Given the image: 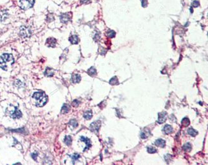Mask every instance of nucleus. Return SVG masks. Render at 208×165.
Instances as JSON below:
<instances>
[{"label": "nucleus", "mask_w": 208, "mask_h": 165, "mask_svg": "<svg viewBox=\"0 0 208 165\" xmlns=\"http://www.w3.org/2000/svg\"><path fill=\"white\" fill-rule=\"evenodd\" d=\"M14 63V58L11 54L5 53L0 56V67L4 70H7L8 65Z\"/></svg>", "instance_id": "obj_1"}, {"label": "nucleus", "mask_w": 208, "mask_h": 165, "mask_svg": "<svg viewBox=\"0 0 208 165\" xmlns=\"http://www.w3.org/2000/svg\"><path fill=\"white\" fill-rule=\"evenodd\" d=\"M32 97L36 101V106L37 107H42L46 104L48 100V96L44 92H35Z\"/></svg>", "instance_id": "obj_2"}, {"label": "nucleus", "mask_w": 208, "mask_h": 165, "mask_svg": "<svg viewBox=\"0 0 208 165\" xmlns=\"http://www.w3.org/2000/svg\"><path fill=\"white\" fill-rule=\"evenodd\" d=\"M35 0H20V5L22 9L24 10L30 9L33 7Z\"/></svg>", "instance_id": "obj_3"}, {"label": "nucleus", "mask_w": 208, "mask_h": 165, "mask_svg": "<svg viewBox=\"0 0 208 165\" xmlns=\"http://www.w3.org/2000/svg\"><path fill=\"white\" fill-rule=\"evenodd\" d=\"M101 122L100 120H97L90 124L89 128L92 132H98L101 126Z\"/></svg>", "instance_id": "obj_4"}, {"label": "nucleus", "mask_w": 208, "mask_h": 165, "mask_svg": "<svg viewBox=\"0 0 208 165\" xmlns=\"http://www.w3.org/2000/svg\"><path fill=\"white\" fill-rule=\"evenodd\" d=\"M80 140L81 141L85 142V144H86V146H85V148H84L83 152L86 151L87 150H89L90 147L92 146V144H91L90 139L87 137H83V136H82L80 138Z\"/></svg>", "instance_id": "obj_5"}, {"label": "nucleus", "mask_w": 208, "mask_h": 165, "mask_svg": "<svg viewBox=\"0 0 208 165\" xmlns=\"http://www.w3.org/2000/svg\"><path fill=\"white\" fill-rule=\"evenodd\" d=\"M158 115H159L158 119V123L160 124H161L165 122V120L167 119V114L166 112H161V113H159Z\"/></svg>", "instance_id": "obj_6"}, {"label": "nucleus", "mask_w": 208, "mask_h": 165, "mask_svg": "<svg viewBox=\"0 0 208 165\" xmlns=\"http://www.w3.org/2000/svg\"><path fill=\"white\" fill-rule=\"evenodd\" d=\"M22 115V113L20 110H18L17 107H15V110L11 114V117L14 119L20 118Z\"/></svg>", "instance_id": "obj_7"}, {"label": "nucleus", "mask_w": 208, "mask_h": 165, "mask_svg": "<svg viewBox=\"0 0 208 165\" xmlns=\"http://www.w3.org/2000/svg\"><path fill=\"white\" fill-rule=\"evenodd\" d=\"M70 106L69 104H64L62 106L61 111V113L62 114H65L68 113L70 110Z\"/></svg>", "instance_id": "obj_8"}, {"label": "nucleus", "mask_w": 208, "mask_h": 165, "mask_svg": "<svg viewBox=\"0 0 208 165\" xmlns=\"http://www.w3.org/2000/svg\"><path fill=\"white\" fill-rule=\"evenodd\" d=\"M56 40L54 38H49L47 39L46 40V44L48 47H54L55 46L56 44Z\"/></svg>", "instance_id": "obj_9"}, {"label": "nucleus", "mask_w": 208, "mask_h": 165, "mask_svg": "<svg viewBox=\"0 0 208 165\" xmlns=\"http://www.w3.org/2000/svg\"><path fill=\"white\" fill-rule=\"evenodd\" d=\"M71 80L73 83H79L81 80V77L79 74H74L72 76Z\"/></svg>", "instance_id": "obj_10"}, {"label": "nucleus", "mask_w": 208, "mask_h": 165, "mask_svg": "<svg viewBox=\"0 0 208 165\" xmlns=\"http://www.w3.org/2000/svg\"><path fill=\"white\" fill-rule=\"evenodd\" d=\"M155 144L157 147L163 148L165 146V141L161 139H159L156 140Z\"/></svg>", "instance_id": "obj_11"}, {"label": "nucleus", "mask_w": 208, "mask_h": 165, "mask_svg": "<svg viewBox=\"0 0 208 165\" xmlns=\"http://www.w3.org/2000/svg\"><path fill=\"white\" fill-rule=\"evenodd\" d=\"M163 132L165 134H169L172 133L173 131V128L170 125L166 124L165 126H164L163 129Z\"/></svg>", "instance_id": "obj_12"}, {"label": "nucleus", "mask_w": 208, "mask_h": 165, "mask_svg": "<svg viewBox=\"0 0 208 165\" xmlns=\"http://www.w3.org/2000/svg\"><path fill=\"white\" fill-rule=\"evenodd\" d=\"M60 20L63 23H66L70 20V16L68 14H62L60 17Z\"/></svg>", "instance_id": "obj_13"}, {"label": "nucleus", "mask_w": 208, "mask_h": 165, "mask_svg": "<svg viewBox=\"0 0 208 165\" xmlns=\"http://www.w3.org/2000/svg\"><path fill=\"white\" fill-rule=\"evenodd\" d=\"M92 116H93L92 112L91 111H86L83 115V117L86 120H89L91 119V118H92Z\"/></svg>", "instance_id": "obj_14"}, {"label": "nucleus", "mask_w": 208, "mask_h": 165, "mask_svg": "<svg viewBox=\"0 0 208 165\" xmlns=\"http://www.w3.org/2000/svg\"><path fill=\"white\" fill-rule=\"evenodd\" d=\"M64 142L67 146H70L72 143V139L70 135L66 136L64 139Z\"/></svg>", "instance_id": "obj_15"}, {"label": "nucleus", "mask_w": 208, "mask_h": 165, "mask_svg": "<svg viewBox=\"0 0 208 165\" xmlns=\"http://www.w3.org/2000/svg\"><path fill=\"white\" fill-rule=\"evenodd\" d=\"M78 40H79V38H78V36L76 35L74 36H72L69 38V40L70 41L72 44H76L78 43Z\"/></svg>", "instance_id": "obj_16"}, {"label": "nucleus", "mask_w": 208, "mask_h": 165, "mask_svg": "<svg viewBox=\"0 0 208 165\" xmlns=\"http://www.w3.org/2000/svg\"><path fill=\"white\" fill-rule=\"evenodd\" d=\"M44 74L45 75L48 76V77H50L52 76L54 74L53 69H50V68H47L46 70L44 72Z\"/></svg>", "instance_id": "obj_17"}, {"label": "nucleus", "mask_w": 208, "mask_h": 165, "mask_svg": "<svg viewBox=\"0 0 208 165\" xmlns=\"http://www.w3.org/2000/svg\"><path fill=\"white\" fill-rule=\"evenodd\" d=\"M188 133L192 137H195L198 134V132L192 128H189L188 130Z\"/></svg>", "instance_id": "obj_18"}, {"label": "nucleus", "mask_w": 208, "mask_h": 165, "mask_svg": "<svg viewBox=\"0 0 208 165\" xmlns=\"http://www.w3.org/2000/svg\"><path fill=\"white\" fill-rule=\"evenodd\" d=\"M88 74L90 76H93L95 75L96 74V70L95 68L93 67H91L89 69H88L87 71Z\"/></svg>", "instance_id": "obj_19"}, {"label": "nucleus", "mask_w": 208, "mask_h": 165, "mask_svg": "<svg viewBox=\"0 0 208 165\" xmlns=\"http://www.w3.org/2000/svg\"><path fill=\"white\" fill-rule=\"evenodd\" d=\"M70 156L73 160V163H74V162L76 160H78L80 157V155L79 154H77V153H74L72 155H70Z\"/></svg>", "instance_id": "obj_20"}, {"label": "nucleus", "mask_w": 208, "mask_h": 165, "mask_svg": "<svg viewBox=\"0 0 208 165\" xmlns=\"http://www.w3.org/2000/svg\"><path fill=\"white\" fill-rule=\"evenodd\" d=\"M183 148L184 150H185V151H187V152H190L191 150V148H192L191 145L189 143H187L186 144H185L184 146H183Z\"/></svg>", "instance_id": "obj_21"}, {"label": "nucleus", "mask_w": 208, "mask_h": 165, "mask_svg": "<svg viewBox=\"0 0 208 165\" xmlns=\"http://www.w3.org/2000/svg\"><path fill=\"white\" fill-rule=\"evenodd\" d=\"M190 124V122H189V119L187 118H185L183 119L182 121V124L183 125V126H188Z\"/></svg>", "instance_id": "obj_22"}, {"label": "nucleus", "mask_w": 208, "mask_h": 165, "mask_svg": "<svg viewBox=\"0 0 208 165\" xmlns=\"http://www.w3.org/2000/svg\"><path fill=\"white\" fill-rule=\"evenodd\" d=\"M118 83V80L117 77H114L111 78L109 81V84L111 85H115Z\"/></svg>", "instance_id": "obj_23"}, {"label": "nucleus", "mask_w": 208, "mask_h": 165, "mask_svg": "<svg viewBox=\"0 0 208 165\" xmlns=\"http://www.w3.org/2000/svg\"><path fill=\"white\" fill-rule=\"evenodd\" d=\"M147 151L148 153L152 154V153H154L157 152V149L154 147L149 146V147H147Z\"/></svg>", "instance_id": "obj_24"}, {"label": "nucleus", "mask_w": 208, "mask_h": 165, "mask_svg": "<svg viewBox=\"0 0 208 165\" xmlns=\"http://www.w3.org/2000/svg\"><path fill=\"white\" fill-rule=\"evenodd\" d=\"M148 132H149V131H148V130L146 131V130H144V131H143V132H141V138L143 139H146V138L148 137L150 133H146H146Z\"/></svg>", "instance_id": "obj_25"}, {"label": "nucleus", "mask_w": 208, "mask_h": 165, "mask_svg": "<svg viewBox=\"0 0 208 165\" xmlns=\"http://www.w3.org/2000/svg\"><path fill=\"white\" fill-rule=\"evenodd\" d=\"M69 124H70V125H72V126L73 127H74V128H76V127H77L78 126V123H77V121L74 119H72V120H70V122H69Z\"/></svg>", "instance_id": "obj_26"}, {"label": "nucleus", "mask_w": 208, "mask_h": 165, "mask_svg": "<svg viewBox=\"0 0 208 165\" xmlns=\"http://www.w3.org/2000/svg\"><path fill=\"white\" fill-rule=\"evenodd\" d=\"M115 31L112 30L109 31L107 33V36L110 38H113L115 36Z\"/></svg>", "instance_id": "obj_27"}, {"label": "nucleus", "mask_w": 208, "mask_h": 165, "mask_svg": "<svg viewBox=\"0 0 208 165\" xmlns=\"http://www.w3.org/2000/svg\"><path fill=\"white\" fill-rule=\"evenodd\" d=\"M79 105V102L77 100H74L72 103V105L74 107H77Z\"/></svg>", "instance_id": "obj_28"}, {"label": "nucleus", "mask_w": 208, "mask_h": 165, "mask_svg": "<svg viewBox=\"0 0 208 165\" xmlns=\"http://www.w3.org/2000/svg\"><path fill=\"white\" fill-rule=\"evenodd\" d=\"M199 2L197 1H194V2H193V5L194 7H198V6L199 5Z\"/></svg>", "instance_id": "obj_29"}, {"label": "nucleus", "mask_w": 208, "mask_h": 165, "mask_svg": "<svg viewBox=\"0 0 208 165\" xmlns=\"http://www.w3.org/2000/svg\"><path fill=\"white\" fill-rule=\"evenodd\" d=\"M142 3L143 6H146L147 4V0H142Z\"/></svg>", "instance_id": "obj_30"}, {"label": "nucleus", "mask_w": 208, "mask_h": 165, "mask_svg": "<svg viewBox=\"0 0 208 165\" xmlns=\"http://www.w3.org/2000/svg\"><path fill=\"white\" fill-rule=\"evenodd\" d=\"M37 153H33V156H32V157L33 158V159H35V160H36V157H37Z\"/></svg>", "instance_id": "obj_31"}, {"label": "nucleus", "mask_w": 208, "mask_h": 165, "mask_svg": "<svg viewBox=\"0 0 208 165\" xmlns=\"http://www.w3.org/2000/svg\"><path fill=\"white\" fill-rule=\"evenodd\" d=\"M89 0H81V2L82 3H87Z\"/></svg>", "instance_id": "obj_32"}]
</instances>
